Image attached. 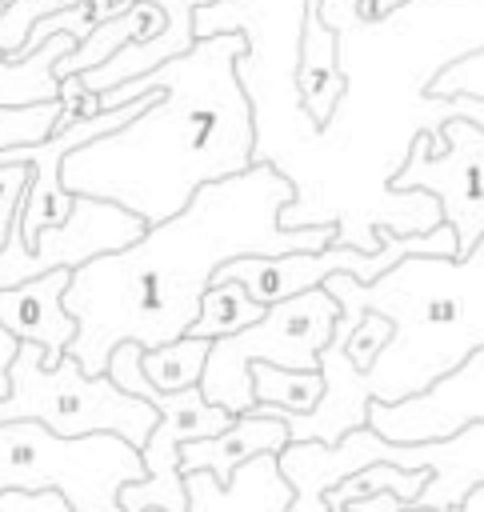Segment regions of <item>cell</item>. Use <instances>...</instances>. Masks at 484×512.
<instances>
[{"label": "cell", "instance_id": "obj_1", "mask_svg": "<svg viewBox=\"0 0 484 512\" xmlns=\"http://www.w3.org/2000/svg\"><path fill=\"white\" fill-rule=\"evenodd\" d=\"M320 20L336 36L344 96L300 156L280 228H336V248L376 256V228L424 236L444 224L428 192H392V176L416 136H428V156L444 152L452 100L428 88L484 48V0H404L380 20H364L356 0H324Z\"/></svg>", "mask_w": 484, "mask_h": 512}, {"label": "cell", "instance_id": "obj_2", "mask_svg": "<svg viewBox=\"0 0 484 512\" xmlns=\"http://www.w3.org/2000/svg\"><path fill=\"white\" fill-rule=\"evenodd\" d=\"M292 184L272 164L204 184L176 216L144 228L120 252L80 264L64 288V312L76 320L68 356L84 376H104L112 348L144 352L188 336L200 296L216 272L240 256H292L336 244V228H280Z\"/></svg>", "mask_w": 484, "mask_h": 512}, {"label": "cell", "instance_id": "obj_3", "mask_svg": "<svg viewBox=\"0 0 484 512\" xmlns=\"http://www.w3.org/2000/svg\"><path fill=\"white\" fill-rule=\"evenodd\" d=\"M244 36H204L184 56L96 96V108L132 104L144 92H160L132 124L88 140L60 164L68 196L108 200L132 212L144 228L176 216L204 184L240 176L252 168L256 132L252 108L236 84V60Z\"/></svg>", "mask_w": 484, "mask_h": 512}, {"label": "cell", "instance_id": "obj_4", "mask_svg": "<svg viewBox=\"0 0 484 512\" xmlns=\"http://www.w3.org/2000/svg\"><path fill=\"white\" fill-rule=\"evenodd\" d=\"M340 320L360 324L364 312L388 320L392 336L368 372H356L332 332L320 352L324 396L308 416L256 404V416H272L288 428V444H340L348 432L368 428V404H400L428 392L440 376L460 368L484 348V240L468 256H404L372 284L352 276H328L320 284Z\"/></svg>", "mask_w": 484, "mask_h": 512}, {"label": "cell", "instance_id": "obj_5", "mask_svg": "<svg viewBox=\"0 0 484 512\" xmlns=\"http://www.w3.org/2000/svg\"><path fill=\"white\" fill-rule=\"evenodd\" d=\"M364 464H396V468H424L428 484L412 508L448 512L472 488H484V424H468L456 436L428 440V444H388L372 428L348 432L340 444H288L276 456L280 476L292 488V504L284 512H328L324 496Z\"/></svg>", "mask_w": 484, "mask_h": 512}, {"label": "cell", "instance_id": "obj_6", "mask_svg": "<svg viewBox=\"0 0 484 512\" xmlns=\"http://www.w3.org/2000/svg\"><path fill=\"white\" fill-rule=\"evenodd\" d=\"M144 460L120 436H56L32 420L0 424V492H60L72 512H120Z\"/></svg>", "mask_w": 484, "mask_h": 512}, {"label": "cell", "instance_id": "obj_7", "mask_svg": "<svg viewBox=\"0 0 484 512\" xmlns=\"http://www.w3.org/2000/svg\"><path fill=\"white\" fill-rule=\"evenodd\" d=\"M8 420H32L68 440L108 432L140 452L160 416L148 400L120 392L108 376H84L72 356L44 368V352L36 344H16L8 396L0 400V424Z\"/></svg>", "mask_w": 484, "mask_h": 512}, {"label": "cell", "instance_id": "obj_8", "mask_svg": "<svg viewBox=\"0 0 484 512\" xmlns=\"http://www.w3.org/2000/svg\"><path fill=\"white\" fill-rule=\"evenodd\" d=\"M336 320H340V308L324 288L268 304L264 316L244 332L212 340L200 384H196L200 396L212 408H224L228 416L252 412L256 408L252 376H248L252 364H272L284 372H316Z\"/></svg>", "mask_w": 484, "mask_h": 512}, {"label": "cell", "instance_id": "obj_9", "mask_svg": "<svg viewBox=\"0 0 484 512\" xmlns=\"http://www.w3.org/2000/svg\"><path fill=\"white\" fill-rule=\"evenodd\" d=\"M392 192H428L456 236V256H468L484 240V128L448 120L440 156H428V136H416Z\"/></svg>", "mask_w": 484, "mask_h": 512}, {"label": "cell", "instance_id": "obj_10", "mask_svg": "<svg viewBox=\"0 0 484 512\" xmlns=\"http://www.w3.org/2000/svg\"><path fill=\"white\" fill-rule=\"evenodd\" d=\"M468 424H484V348L412 400L368 404V428L388 444H428Z\"/></svg>", "mask_w": 484, "mask_h": 512}, {"label": "cell", "instance_id": "obj_11", "mask_svg": "<svg viewBox=\"0 0 484 512\" xmlns=\"http://www.w3.org/2000/svg\"><path fill=\"white\" fill-rule=\"evenodd\" d=\"M72 272L56 268L36 280L0 292V328L16 344H36L44 352V368H56L76 340V320L64 312V288Z\"/></svg>", "mask_w": 484, "mask_h": 512}, {"label": "cell", "instance_id": "obj_12", "mask_svg": "<svg viewBox=\"0 0 484 512\" xmlns=\"http://www.w3.org/2000/svg\"><path fill=\"white\" fill-rule=\"evenodd\" d=\"M0 4H8V0H0ZM116 4H120V8H128L132 0H116ZM144 4H156V8L164 12V20H168V24H164V32H160V36H152V40L128 44V48H120L108 64H100V68H92V72L76 76L84 92H92V96L112 92V88H120V84H128V80H136V76H144V72L160 68L164 60L184 56V52L196 44V36H192V8H196V4H204V0H144Z\"/></svg>", "mask_w": 484, "mask_h": 512}, {"label": "cell", "instance_id": "obj_13", "mask_svg": "<svg viewBox=\"0 0 484 512\" xmlns=\"http://www.w3.org/2000/svg\"><path fill=\"white\" fill-rule=\"evenodd\" d=\"M288 448V428L272 416H232V424L208 440H192L180 448V476L184 472H208L216 484H228L232 472L256 456H280Z\"/></svg>", "mask_w": 484, "mask_h": 512}, {"label": "cell", "instance_id": "obj_14", "mask_svg": "<svg viewBox=\"0 0 484 512\" xmlns=\"http://www.w3.org/2000/svg\"><path fill=\"white\" fill-rule=\"evenodd\" d=\"M188 512H284L292 488L276 468V456H256L232 472L228 484H216L208 472H184Z\"/></svg>", "mask_w": 484, "mask_h": 512}, {"label": "cell", "instance_id": "obj_15", "mask_svg": "<svg viewBox=\"0 0 484 512\" xmlns=\"http://www.w3.org/2000/svg\"><path fill=\"white\" fill-rule=\"evenodd\" d=\"M324 0H304V24H300V56H296V92L304 112L324 128L336 100L344 96V76L336 60V36L320 20Z\"/></svg>", "mask_w": 484, "mask_h": 512}, {"label": "cell", "instance_id": "obj_16", "mask_svg": "<svg viewBox=\"0 0 484 512\" xmlns=\"http://www.w3.org/2000/svg\"><path fill=\"white\" fill-rule=\"evenodd\" d=\"M164 12L156 8V4H144V0H132L120 16H112V20H104V24H96L52 72H56V80H68V76H84V72H92V68H100V64H108L120 48H128V44H140V40H152V36H160L164 32Z\"/></svg>", "mask_w": 484, "mask_h": 512}, {"label": "cell", "instance_id": "obj_17", "mask_svg": "<svg viewBox=\"0 0 484 512\" xmlns=\"http://www.w3.org/2000/svg\"><path fill=\"white\" fill-rule=\"evenodd\" d=\"M80 40L68 32L48 36L32 56L24 60H4L0 56V108H20V104H44L60 96V80H56V64L76 48Z\"/></svg>", "mask_w": 484, "mask_h": 512}, {"label": "cell", "instance_id": "obj_18", "mask_svg": "<svg viewBox=\"0 0 484 512\" xmlns=\"http://www.w3.org/2000/svg\"><path fill=\"white\" fill-rule=\"evenodd\" d=\"M264 316V308L232 280H212V288L200 296V312L188 328L192 340H224V336H236L244 332L248 324H256Z\"/></svg>", "mask_w": 484, "mask_h": 512}, {"label": "cell", "instance_id": "obj_19", "mask_svg": "<svg viewBox=\"0 0 484 512\" xmlns=\"http://www.w3.org/2000/svg\"><path fill=\"white\" fill-rule=\"evenodd\" d=\"M424 484H428V472H424V468L408 472V468H396V464H364L360 472L344 476V480L324 496V508H328V512H348L352 504H360V500H368V496H380V492H392V496L416 504L420 492H424Z\"/></svg>", "mask_w": 484, "mask_h": 512}, {"label": "cell", "instance_id": "obj_20", "mask_svg": "<svg viewBox=\"0 0 484 512\" xmlns=\"http://www.w3.org/2000/svg\"><path fill=\"white\" fill-rule=\"evenodd\" d=\"M248 376H252V400L264 408H280L288 416H308L324 396L320 372H284L272 364H252Z\"/></svg>", "mask_w": 484, "mask_h": 512}, {"label": "cell", "instance_id": "obj_21", "mask_svg": "<svg viewBox=\"0 0 484 512\" xmlns=\"http://www.w3.org/2000/svg\"><path fill=\"white\" fill-rule=\"evenodd\" d=\"M208 340H192V336H180L164 348H152L140 356V372L144 380L156 388V392H184V388H196L200 384V372H204V360H208Z\"/></svg>", "mask_w": 484, "mask_h": 512}, {"label": "cell", "instance_id": "obj_22", "mask_svg": "<svg viewBox=\"0 0 484 512\" xmlns=\"http://www.w3.org/2000/svg\"><path fill=\"white\" fill-rule=\"evenodd\" d=\"M60 120H64V104H60V100L0 108V152L36 148V144L52 140V132L60 128Z\"/></svg>", "mask_w": 484, "mask_h": 512}, {"label": "cell", "instance_id": "obj_23", "mask_svg": "<svg viewBox=\"0 0 484 512\" xmlns=\"http://www.w3.org/2000/svg\"><path fill=\"white\" fill-rule=\"evenodd\" d=\"M72 4H80V0H8V4H0V56L4 60H16V52L24 48L28 32L44 16L64 12Z\"/></svg>", "mask_w": 484, "mask_h": 512}, {"label": "cell", "instance_id": "obj_24", "mask_svg": "<svg viewBox=\"0 0 484 512\" xmlns=\"http://www.w3.org/2000/svg\"><path fill=\"white\" fill-rule=\"evenodd\" d=\"M432 100H484V48L456 60L452 68H444L432 88H428Z\"/></svg>", "mask_w": 484, "mask_h": 512}, {"label": "cell", "instance_id": "obj_25", "mask_svg": "<svg viewBox=\"0 0 484 512\" xmlns=\"http://www.w3.org/2000/svg\"><path fill=\"white\" fill-rule=\"evenodd\" d=\"M408 508H412L408 500H400V496H392V492H380V496H368V500L352 504L348 512H408Z\"/></svg>", "mask_w": 484, "mask_h": 512}, {"label": "cell", "instance_id": "obj_26", "mask_svg": "<svg viewBox=\"0 0 484 512\" xmlns=\"http://www.w3.org/2000/svg\"><path fill=\"white\" fill-rule=\"evenodd\" d=\"M12 356H16V340L0 328V400L8 396V364H12Z\"/></svg>", "mask_w": 484, "mask_h": 512}, {"label": "cell", "instance_id": "obj_27", "mask_svg": "<svg viewBox=\"0 0 484 512\" xmlns=\"http://www.w3.org/2000/svg\"><path fill=\"white\" fill-rule=\"evenodd\" d=\"M452 120H472L484 128V100H452Z\"/></svg>", "mask_w": 484, "mask_h": 512}, {"label": "cell", "instance_id": "obj_28", "mask_svg": "<svg viewBox=\"0 0 484 512\" xmlns=\"http://www.w3.org/2000/svg\"><path fill=\"white\" fill-rule=\"evenodd\" d=\"M404 0H356V8H360V16L364 20H380V16H388L392 8H400Z\"/></svg>", "mask_w": 484, "mask_h": 512}, {"label": "cell", "instance_id": "obj_29", "mask_svg": "<svg viewBox=\"0 0 484 512\" xmlns=\"http://www.w3.org/2000/svg\"><path fill=\"white\" fill-rule=\"evenodd\" d=\"M408 512H428V508H408ZM448 512H484V488H472L456 508H448Z\"/></svg>", "mask_w": 484, "mask_h": 512}]
</instances>
